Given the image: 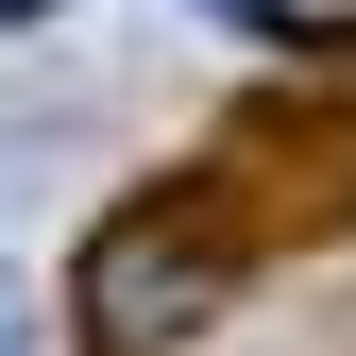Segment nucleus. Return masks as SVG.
<instances>
[{"label": "nucleus", "mask_w": 356, "mask_h": 356, "mask_svg": "<svg viewBox=\"0 0 356 356\" xmlns=\"http://www.w3.org/2000/svg\"><path fill=\"white\" fill-rule=\"evenodd\" d=\"M0 17H51V0H0Z\"/></svg>", "instance_id": "obj_1"}, {"label": "nucleus", "mask_w": 356, "mask_h": 356, "mask_svg": "<svg viewBox=\"0 0 356 356\" xmlns=\"http://www.w3.org/2000/svg\"><path fill=\"white\" fill-rule=\"evenodd\" d=\"M0 356H17V305H0Z\"/></svg>", "instance_id": "obj_2"}]
</instances>
